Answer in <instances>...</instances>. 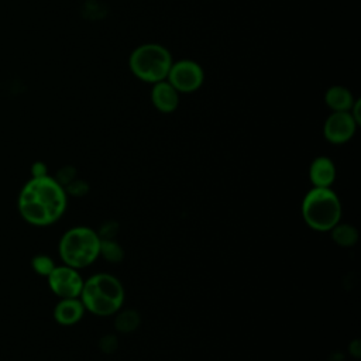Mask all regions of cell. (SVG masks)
<instances>
[{
    "label": "cell",
    "instance_id": "cell-1",
    "mask_svg": "<svg viewBox=\"0 0 361 361\" xmlns=\"http://www.w3.org/2000/svg\"><path fill=\"white\" fill-rule=\"evenodd\" d=\"M68 206L65 188L52 176H32L20 190L17 207L31 226L45 227L56 223Z\"/></svg>",
    "mask_w": 361,
    "mask_h": 361
},
{
    "label": "cell",
    "instance_id": "cell-2",
    "mask_svg": "<svg viewBox=\"0 0 361 361\" xmlns=\"http://www.w3.org/2000/svg\"><path fill=\"white\" fill-rule=\"evenodd\" d=\"M124 298L121 281L107 272H99L86 279L79 295L86 312L102 317L116 314L123 307Z\"/></svg>",
    "mask_w": 361,
    "mask_h": 361
},
{
    "label": "cell",
    "instance_id": "cell-3",
    "mask_svg": "<svg viewBox=\"0 0 361 361\" xmlns=\"http://www.w3.org/2000/svg\"><path fill=\"white\" fill-rule=\"evenodd\" d=\"M300 213L303 221L314 231H330L341 221L340 197L330 188H312L303 197Z\"/></svg>",
    "mask_w": 361,
    "mask_h": 361
},
{
    "label": "cell",
    "instance_id": "cell-4",
    "mask_svg": "<svg viewBox=\"0 0 361 361\" xmlns=\"http://www.w3.org/2000/svg\"><path fill=\"white\" fill-rule=\"evenodd\" d=\"M100 235L86 226L66 230L58 244V252L65 265L76 269L92 265L100 257Z\"/></svg>",
    "mask_w": 361,
    "mask_h": 361
},
{
    "label": "cell",
    "instance_id": "cell-5",
    "mask_svg": "<svg viewBox=\"0 0 361 361\" xmlns=\"http://www.w3.org/2000/svg\"><path fill=\"white\" fill-rule=\"evenodd\" d=\"M172 66L169 51L159 44H144L130 55L131 72L144 82L157 83L165 80Z\"/></svg>",
    "mask_w": 361,
    "mask_h": 361
},
{
    "label": "cell",
    "instance_id": "cell-6",
    "mask_svg": "<svg viewBox=\"0 0 361 361\" xmlns=\"http://www.w3.org/2000/svg\"><path fill=\"white\" fill-rule=\"evenodd\" d=\"M49 289L59 299L79 298L83 288V278L79 274V269L69 265H55V268L47 276Z\"/></svg>",
    "mask_w": 361,
    "mask_h": 361
},
{
    "label": "cell",
    "instance_id": "cell-7",
    "mask_svg": "<svg viewBox=\"0 0 361 361\" xmlns=\"http://www.w3.org/2000/svg\"><path fill=\"white\" fill-rule=\"evenodd\" d=\"M166 79L179 93H190L200 87L204 73L199 63L190 59H183L172 63Z\"/></svg>",
    "mask_w": 361,
    "mask_h": 361
},
{
    "label": "cell",
    "instance_id": "cell-8",
    "mask_svg": "<svg viewBox=\"0 0 361 361\" xmlns=\"http://www.w3.org/2000/svg\"><path fill=\"white\" fill-rule=\"evenodd\" d=\"M357 121L350 111H333L323 126V135L331 144H344L355 133Z\"/></svg>",
    "mask_w": 361,
    "mask_h": 361
},
{
    "label": "cell",
    "instance_id": "cell-9",
    "mask_svg": "<svg viewBox=\"0 0 361 361\" xmlns=\"http://www.w3.org/2000/svg\"><path fill=\"white\" fill-rule=\"evenodd\" d=\"M86 309L79 298L59 299L54 307V319L61 326H73L79 323Z\"/></svg>",
    "mask_w": 361,
    "mask_h": 361
},
{
    "label": "cell",
    "instance_id": "cell-10",
    "mask_svg": "<svg viewBox=\"0 0 361 361\" xmlns=\"http://www.w3.org/2000/svg\"><path fill=\"white\" fill-rule=\"evenodd\" d=\"M336 165L329 157H317L309 166V179L314 188H330L336 180Z\"/></svg>",
    "mask_w": 361,
    "mask_h": 361
},
{
    "label": "cell",
    "instance_id": "cell-11",
    "mask_svg": "<svg viewBox=\"0 0 361 361\" xmlns=\"http://www.w3.org/2000/svg\"><path fill=\"white\" fill-rule=\"evenodd\" d=\"M152 104L162 113H172L179 104V92L168 82H157L151 92Z\"/></svg>",
    "mask_w": 361,
    "mask_h": 361
},
{
    "label": "cell",
    "instance_id": "cell-12",
    "mask_svg": "<svg viewBox=\"0 0 361 361\" xmlns=\"http://www.w3.org/2000/svg\"><path fill=\"white\" fill-rule=\"evenodd\" d=\"M326 104L333 111H350L354 104V97L351 92L344 86H331L324 96Z\"/></svg>",
    "mask_w": 361,
    "mask_h": 361
},
{
    "label": "cell",
    "instance_id": "cell-13",
    "mask_svg": "<svg viewBox=\"0 0 361 361\" xmlns=\"http://www.w3.org/2000/svg\"><path fill=\"white\" fill-rule=\"evenodd\" d=\"M331 240L338 245L344 248H350L357 244L358 241V231L353 224L348 223H338L331 230Z\"/></svg>",
    "mask_w": 361,
    "mask_h": 361
},
{
    "label": "cell",
    "instance_id": "cell-14",
    "mask_svg": "<svg viewBox=\"0 0 361 361\" xmlns=\"http://www.w3.org/2000/svg\"><path fill=\"white\" fill-rule=\"evenodd\" d=\"M141 323L140 313L134 309H120L116 313L114 329L120 333H133Z\"/></svg>",
    "mask_w": 361,
    "mask_h": 361
},
{
    "label": "cell",
    "instance_id": "cell-15",
    "mask_svg": "<svg viewBox=\"0 0 361 361\" xmlns=\"http://www.w3.org/2000/svg\"><path fill=\"white\" fill-rule=\"evenodd\" d=\"M100 257L109 262H120L124 258L123 247L114 240H102L100 241Z\"/></svg>",
    "mask_w": 361,
    "mask_h": 361
},
{
    "label": "cell",
    "instance_id": "cell-16",
    "mask_svg": "<svg viewBox=\"0 0 361 361\" xmlns=\"http://www.w3.org/2000/svg\"><path fill=\"white\" fill-rule=\"evenodd\" d=\"M32 268L38 275H42V276L47 278L48 274L55 268V262L51 257H48L45 254H39V255L34 257Z\"/></svg>",
    "mask_w": 361,
    "mask_h": 361
},
{
    "label": "cell",
    "instance_id": "cell-17",
    "mask_svg": "<svg viewBox=\"0 0 361 361\" xmlns=\"http://www.w3.org/2000/svg\"><path fill=\"white\" fill-rule=\"evenodd\" d=\"M118 230V224L114 220H109L102 224V227L97 230V234L100 235L102 240H110L114 238Z\"/></svg>",
    "mask_w": 361,
    "mask_h": 361
},
{
    "label": "cell",
    "instance_id": "cell-18",
    "mask_svg": "<svg viewBox=\"0 0 361 361\" xmlns=\"http://www.w3.org/2000/svg\"><path fill=\"white\" fill-rule=\"evenodd\" d=\"M66 193H71L73 196H82L85 193H87L89 190V185L85 180H72L71 183H68L65 186Z\"/></svg>",
    "mask_w": 361,
    "mask_h": 361
},
{
    "label": "cell",
    "instance_id": "cell-19",
    "mask_svg": "<svg viewBox=\"0 0 361 361\" xmlns=\"http://www.w3.org/2000/svg\"><path fill=\"white\" fill-rule=\"evenodd\" d=\"M100 348L104 351V353H111L117 348V338L111 334H107L104 336L102 340H100Z\"/></svg>",
    "mask_w": 361,
    "mask_h": 361
}]
</instances>
